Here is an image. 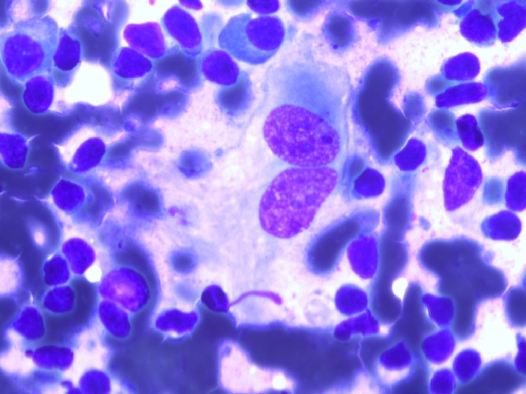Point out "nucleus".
Returning <instances> with one entry per match:
<instances>
[{"instance_id":"obj_1","label":"nucleus","mask_w":526,"mask_h":394,"mask_svg":"<svg viewBox=\"0 0 526 394\" xmlns=\"http://www.w3.org/2000/svg\"><path fill=\"white\" fill-rule=\"evenodd\" d=\"M277 104L264 122V139L272 152L296 167L329 166L339 154L335 127L314 109L309 90L293 77L275 81L264 92Z\"/></svg>"},{"instance_id":"obj_2","label":"nucleus","mask_w":526,"mask_h":394,"mask_svg":"<svg viewBox=\"0 0 526 394\" xmlns=\"http://www.w3.org/2000/svg\"><path fill=\"white\" fill-rule=\"evenodd\" d=\"M337 180V172L330 166L283 170L261 199L259 218L262 229L281 239L300 233L310 226Z\"/></svg>"},{"instance_id":"obj_3","label":"nucleus","mask_w":526,"mask_h":394,"mask_svg":"<svg viewBox=\"0 0 526 394\" xmlns=\"http://www.w3.org/2000/svg\"><path fill=\"white\" fill-rule=\"evenodd\" d=\"M59 31L51 17L40 16L18 22L2 35L1 61L8 76L24 84L45 74L53 65Z\"/></svg>"},{"instance_id":"obj_4","label":"nucleus","mask_w":526,"mask_h":394,"mask_svg":"<svg viewBox=\"0 0 526 394\" xmlns=\"http://www.w3.org/2000/svg\"><path fill=\"white\" fill-rule=\"evenodd\" d=\"M286 36L283 21L277 15L250 13L231 17L219 38L220 47L235 59L252 65L263 64L279 51Z\"/></svg>"},{"instance_id":"obj_5","label":"nucleus","mask_w":526,"mask_h":394,"mask_svg":"<svg viewBox=\"0 0 526 394\" xmlns=\"http://www.w3.org/2000/svg\"><path fill=\"white\" fill-rule=\"evenodd\" d=\"M108 127L82 123L52 145L66 174L86 179L104 163L111 149L106 142Z\"/></svg>"},{"instance_id":"obj_6","label":"nucleus","mask_w":526,"mask_h":394,"mask_svg":"<svg viewBox=\"0 0 526 394\" xmlns=\"http://www.w3.org/2000/svg\"><path fill=\"white\" fill-rule=\"evenodd\" d=\"M362 230L357 218H349L319 233L306 250L305 262L309 270L320 275L331 271L343 250Z\"/></svg>"},{"instance_id":"obj_7","label":"nucleus","mask_w":526,"mask_h":394,"mask_svg":"<svg viewBox=\"0 0 526 394\" xmlns=\"http://www.w3.org/2000/svg\"><path fill=\"white\" fill-rule=\"evenodd\" d=\"M417 363L414 350L405 340L398 339L377 354L370 373L380 389L391 390L412 377Z\"/></svg>"},{"instance_id":"obj_8","label":"nucleus","mask_w":526,"mask_h":394,"mask_svg":"<svg viewBox=\"0 0 526 394\" xmlns=\"http://www.w3.org/2000/svg\"><path fill=\"white\" fill-rule=\"evenodd\" d=\"M454 152L447 168L443 188L445 206L449 211L469 202L479 186L482 178L474 160L461 150Z\"/></svg>"},{"instance_id":"obj_9","label":"nucleus","mask_w":526,"mask_h":394,"mask_svg":"<svg viewBox=\"0 0 526 394\" xmlns=\"http://www.w3.org/2000/svg\"><path fill=\"white\" fill-rule=\"evenodd\" d=\"M93 199L90 182L66 173L59 176L49 193L40 201L57 218H69L70 214L87 207Z\"/></svg>"},{"instance_id":"obj_10","label":"nucleus","mask_w":526,"mask_h":394,"mask_svg":"<svg viewBox=\"0 0 526 394\" xmlns=\"http://www.w3.org/2000/svg\"><path fill=\"white\" fill-rule=\"evenodd\" d=\"M394 323L381 319L371 309L356 316L341 319L329 331L331 339L338 343L353 341L385 339L392 331Z\"/></svg>"},{"instance_id":"obj_11","label":"nucleus","mask_w":526,"mask_h":394,"mask_svg":"<svg viewBox=\"0 0 526 394\" xmlns=\"http://www.w3.org/2000/svg\"><path fill=\"white\" fill-rule=\"evenodd\" d=\"M39 134L26 135L21 132L10 119H1L0 161L7 169L24 170L27 165L32 141Z\"/></svg>"},{"instance_id":"obj_12","label":"nucleus","mask_w":526,"mask_h":394,"mask_svg":"<svg viewBox=\"0 0 526 394\" xmlns=\"http://www.w3.org/2000/svg\"><path fill=\"white\" fill-rule=\"evenodd\" d=\"M458 349V337L452 328H434L422 337L419 345L423 360L434 368L450 361Z\"/></svg>"},{"instance_id":"obj_13","label":"nucleus","mask_w":526,"mask_h":394,"mask_svg":"<svg viewBox=\"0 0 526 394\" xmlns=\"http://www.w3.org/2000/svg\"><path fill=\"white\" fill-rule=\"evenodd\" d=\"M54 100V83L48 74L35 76L24 83L22 101L24 107L32 114L39 115L48 113Z\"/></svg>"},{"instance_id":"obj_14","label":"nucleus","mask_w":526,"mask_h":394,"mask_svg":"<svg viewBox=\"0 0 526 394\" xmlns=\"http://www.w3.org/2000/svg\"><path fill=\"white\" fill-rule=\"evenodd\" d=\"M419 297V303L426 320L434 328H452L457 316L456 303L450 296L424 292Z\"/></svg>"},{"instance_id":"obj_15","label":"nucleus","mask_w":526,"mask_h":394,"mask_svg":"<svg viewBox=\"0 0 526 394\" xmlns=\"http://www.w3.org/2000/svg\"><path fill=\"white\" fill-rule=\"evenodd\" d=\"M253 85L249 75L240 71L234 84L222 86L217 94V101L223 111L230 116L238 115L250 106L253 99Z\"/></svg>"},{"instance_id":"obj_16","label":"nucleus","mask_w":526,"mask_h":394,"mask_svg":"<svg viewBox=\"0 0 526 394\" xmlns=\"http://www.w3.org/2000/svg\"><path fill=\"white\" fill-rule=\"evenodd\" d=\"M371 308L370 291L352 284L343 285L336 291L332 306L333 315L339 320L360 314Z\"/></svg>"},{"instance_id":"obj_17","label":"nucleus","mask_w":526,"mask_h":394,"mask_svg":"<svg viewBox=\"0 0 526 394\" xmlns=\"http://www.w3.org/2000/svg\"><path fill=\"white\" fill-rule=\"evenodd\" d=\"M401 239L389 233L381 238L379 249L378 274L392 275L399 274L406 267L408 258V251Z\"/></svg>"},{"instance_id":"obj_18","label":"nucleus","mask_w":526,"mask_h":394,"mask_svg":"<svg viewBox=\"0 0 526 394\" xmlns=\"http://www.w3.org/2000/svg\"><path fill=\"white\" fill-rule=\"evenodd\" d=\"M485 359L476 347L468 346L457 350L449 366L459 385L470 384L481 373Z\"/></svg>"},{"instance_id":"obj_19","label":"nucleus","mask_w":526,"mask_h":394,"mask_svg":"<svg viewBox=\"0 0 526 394\" xmlns=\"http://www.w3.org/2000/svg\"><path fill=\"white\" fill-rule=\"evenodd\" d=\"M481 229L484 235L489 239L511 241L520 234L521 223L515 214L502 211L485 219L481 223Z\"/></svg>"},{"instance_id":"obj_20","label":"nucleus","mask_w":526,"mask_h":394,"mask_svg":"<svg viewBox=\"0 0 526 394\" xmlns=\"http://www.w3.org/2000/svg\"><path fill=\"white\" fill-rule=\"evenodd\" d=\"M82 55V46L79 38L68 30H60L53 65L61 71H71L80 63Z\"/></svg>"},{"instance_id":"obj_21","label":"nucleus","mask_w":526,"mask_h":394,"mask_svg":"<svg viewBox=\"0 0 526 394\" xmlns=\"http://www.w3.org/2000/svg\"><path fill=\"white\" fill-rule=\"evenodd\" d=\"M207 72L212 81L228 86L237 81L240 70L229 54L223 50H216L208 58Z\"/></svg>"},{"instance_id":"obj_22","label":"nucleus","mask_w":526,"mask_h":394,"mask_svg":"<svg viewBox=\"0 0 526 394\" xmlns=\"http://www.w3.org/2000/svg\"><path fill=\"white\" fill-rule=\"evenodd\" d=\"M124 196L137 212L145 215L157 214L161 210L158 195L141 184L128 187L124 191Z\"/></svg>"},{"instance_id":"obj_23","label":"nucleus","mask_w":526,"mask_h":394,"mask_svg":"<svg viewBox=\"0 0 526 394\" xmlns=\"http://www.w3.org/2000/svg\"><path fill=\"white\" fill-rule=\"evenodd\" d=\"M172 312L157 319L158 328L175 337L183 335L192 329L196 322L194 314L178 310H173Z\"/></svg>"},{"instance_id":"obj_24","label":"nucleus","mask_w":526,"mask_h":394,"mask_svg":"<svg viewBox=\"0 0 526 394\" xmlns=\"http://www.w3.org/2000/svg\"><path fill=\"white\" fill-rule=\"evenodd\" d=\"M427 390L430 393H453L458 386L457 381L450 367H436L428 376Z\"/></svg>"},{"instance_id":"obj_25","label":"nucleus","mask_w":526,"mask_h":394,"mask_svg":"<svg viewBox=\"0 0 526 394\" xmlns=\"http://www.w3.org/2000/svg\"><path fill=\"white\" fill-rule=\"evenodd\" d=\"M509 182L505 199L507 207L515 211H521L525 206V183L522 178H514Z\"/></svg>"},{"instance_id":"obj_26","label":"nucleus","mask_w":526,"mask_h":394,"mask_svg":"<svg viewBox=\"0 0 526 394\" xmlns=\"http://www.w3.org/2000/svg\"><path fill=\"white\" fill-rule=\"evenodd\" d=\"M287 11L296 19L306 21L311 17L317 11L318 2L305 1H285Z\"/></svg>"},{"instance_id":"obj_27","label":"nucleus","mask_w":526,"mask_h":394,"mask_svg":"<svg viewBox=\"0 0 526 394\" xmlns=\"http://www.w3.org/2000/svg\"><path fill=\"white\" fill-rule=\"evenodd\" d=\"M246 5L253 11L260 15H269L277 11L280 6L278 1H247Z\"/></svg>"},{"instance_id":"obj_28","label":"nucleus","mask_w":526,"mask_h":394,"mask_svg":"<svg viewBox=\"0 0 526 394\" xmlns=\"http://www.w3.org/2000/svg\"><path fill=\"white\" fill-rule=\"evenodd\" d=\"M193 258L186 254H178L172 259L173 267L176 270L181 272L187 271L193 266Z\"/></svg>"},{"instance_id":"obj_29","label":"nucleus","mask_w":526,"mask_h":394,"mask_svg":"<svg viewBox=\"0 0 526 394\" xmlns=\"http://www.w3.org/2000/svg\"><path fill=\"white\" fill-rule=\"evenodd\" d=\"M223 5L228 7L238 6L241 5L243 3V1H223Z\"/></svg>"}]
</instances>
